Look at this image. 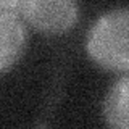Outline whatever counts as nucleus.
<instances>
[{"label": "nucleus", "mask_w": 129, "mask_h": 129, "mask_svg": "<svg viewBox=\"0 0 129 129\" xmlns=\"http://www.w3.org/2000/svg\"><path fill=\"white\" fill-rule=\"evenodd\" d=\"M129 8L121 7L99 16L87 32V53L108 71L129 70Z\"/></svg>", "instance_id": "obj_1"}, {"label": "nucleus", "mask_w": 129, "mask_h": 129, "mask_svg": "<svg viewBox=\"0 0 129 129\" xmlns=\"http://www.w3.org/2000/svg\"><path fill=\"white\" fill-rule=\"evenodd\" d=\"M129 100V78L123 74L110 87L103 103V115L110 129H129L127 115Z\"/></svg>", "instance_id": "obj_4"}, {"label": "nucleus", "mask_w": 129, "mask_h": 129, "mask_svg": "<svg viewBox=\"0 0 129 129\" xmlns=\"http://www.w3.org/2000/svg\"><path fill=\"white\" fill-rule=\"evenodd\" d=\"M27 31L16 10H0V71L11 68L23 55Z\"/></svg>", "instance_id": "obj_3"}, {"label": "nucleus", "mask_w": 129, "mask_h": 129, "mask_svg": "<svg viewBox=\"0 0 129 129\" xmlns=\"http://www.w3.org/2000/svg\"><path fill=\"white\" fill-rule=\"evenodd\" d=\"M16 11L32 27L47 34L70 31L79 18V5L70 0H24Z\"/></svg>", "instance_id": "obj_2"}]
</instances>
